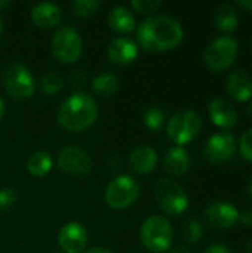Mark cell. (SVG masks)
<instances>
[{
    "instance_id": "8fae6325",
    "label": "cell",
    "mask_w": 252,
    "mask_h": 253,
    "mask_svg": "<svg viewBox=\"0 0 252 253\" xmlns=\"http://www.w3.org/2000/svg\"><path fill=\"white\" fill-rule=\"evenodd\" d=\"M236 153V138L230 132H217L209 136L202 148L203 157L211 163H224Z\"/></svg>"
},
{
    "instance_id": "277c9868",
    "label": "cell",
    "mask_w": 252,
    "mask_h": 253,
    "mask_svg": "<svg viewBox=\"0 0 252 253\" xmlns=\"http://www.w3.org/2000/svg\"><path fill=\"white\" fill-rule=\"evenodd\" d=\"M154 199L169 216H180L189 209V194L178 182L169 178H162L156 182Z\"/></svg>"
},
{
    "instance_id": "d6986e66",
    "label": "cell",
    "mask_w": 252,
    "mask_h": 253,
    "mask_svg": "<svg viewBox=\"0 0 252 253\" xmlns=\"http://www.w3.org/2000/svg\"><path fill=\"white\" fill-rule=\"evenodd\" d=\"M192 166V157L184 147H171L163 156V168L172 176H183Z\"/></svg>"
},
{
    "instance_id": "7402d4cb",
    "label": "cell",
    "mask_w": 252,
    "mask_h": 253,
    "mask_svg": "<svg viewBox=\"0 0 252 253\" xmlns=\"http://www.w3.org/2000/svg\"><path fill=\"white\" fill-rule=\"evenodd\" d=\"M52 169V157L48 151H36L27 160V170L36 178H43Z\"/></svg>"
},
{
    "instance_id": "e0dca14e",
    "label": "cell",
    "mask_w": 252,
    "mask_h": 253,
    "mask_svg": "<svg viewBox=\"0 0 252 253\" xmlns=\"http://www.w3.org/2000/svg\"><path fill=\"white\" fill-rule=\"evenodd\" d=\"M226 89L233 99L247 102L252 98V77L244 70H233L226 77Z\"/></svg>"
},
{
    "instance_id": "83f0119b",
    "label": "cell",
    "mask_w": 252,
    "mask_h": 253,
    "mask_svg": "<svg viewBox=\"0 0 252 253\" xmlns=\"http://www.w3.org/2000/svg\"><path fill=\"white\" fill-rule=\"evenodd\" d=\"M16 199H18V194L13 188H10V187L0 188V213L10 211L15 206Z\"/></svg>"
},
{
    "instance_id": "7a4b0ae2",
    "label": "cell",
    "mask_w": 252,
    "mask_h": 253,
    "mask_svg": "<svg viewBox=\"0 0 252 253\" xmlns=\"http://www.w3.org/2000/svg\"><path fill=\"white\" fill-rule=\"evenodd\" d=\"M98 119V104L95 98L77 92L65 98L56 111L58 125L67 132H83Z\"/></svg>"
},
{
    "instance_id": "1f68e13d",
    "label": "cell",
    "mask_w": 252,
    "mask_h": 253,
    "mask_svg": "<svg viewBox=\"0 0 252 253\" xmlns=\"http://www.w3.org/2000/svg\"><path fill=\"white\" fill-rule=\"evenodd\" d=\"M239 222H242L248 228H252V209H247L239 215Z\"/></svg>"
},
{
    "instance_id": "4dcf8cb0",
    "label": "cell",
    "mask_w": 252,
    "mask_h": 253,
    "mask_svg": "<svg viewBox=\"0 0 252 253\" xmlns=\"http://www.w3.org/2000/svg\"><path fill=\"white\" fill-rule=\"evenodd\" d=\"M202 253H232V249H230L227 245L215 243V245H211V246H208L206 249H203V252Z\"/></svg>"
},
{
    "instance_id": "836d02e7",
    "label": "cell",
    "mask_w": 252,
    "mask_h": 253,
    "mask_svg": "<svg viewBox=\"0 0 252 253\" xmlns=\"http://www.w3.org/2000/svg\"><path fill=\"white\" fill-rule=\"evenodd\" d=\"M238 4L247 10H251L252 12V0H238Z\"/></svg>"
},
{
    "instance_id": "cb8c5ba5",
    "label": "cell",
    "mask_w": 252,
    "mask_h": 253,
    "mask_svg": "<svg viewBox=\"0 0 252 253\" xmlns=\"http://www.w3.org/2000/svg\"><path fill=\"white\" fill-rule=\"evenodd\" d=\"M39 86L42 89V92L48 96H53L56 93H59L64 87V80L59 74L56 73H45L40 80H39Z\"/></svg>"
},
{
    "instance_id": "9c48e42d",
    "label": "cell",
    "mask_w": 252,
    "mask_h": 253,
    "mask_svg": "<svg viewBox=\"0 0 252 253\" xmlns=\"http://www.w3.org/2000/svg\"><path fill=\"white\" fill-rule=\"evenodd\" d=\"M82 37L71 27H59L50 39V50L56 61L73 64L82 55Z\"/></svg>"
},
{
    "instance_id": "ab89813d",
    "label": "cell",
    "mask_w": 252,
    "mask_h": 253,
    "mask_svg": "<svg viewBox=\"0 0 252 253\" xmlns=\"http://www.w3.org/2000/svg\"><path fill=\"white\" fill-rule=\"evenodd\" d=\"M248 194H250V199L252 200V179L251 182H250V188H248Z\"/></svg>"
},
{
    "instance_id": "60d3db41",
    "label": "cell",
    "mask_w": 252,
    "mask_h": 253,
    "mask_svg": "<svg viewBox=\"0 0 252 253\" xmlns=\"http://www.w3.org/2000/svg\"><path fill=\"white\" fill-rule=\"evenodd\" d=\"M1 34H3V22L0 19V37H1Z\"/></svg>"
},
{
    "instance_id": "8d00e7d4",
    "label": "cell",
    "mask_w": 252,
    "mask_h": 253,
    "mask_svg": "<svg viewBox=\"0 0 252 253\" xmlns=\"http://www.w3.org/2000/svg\"><path fill=\"white\" fill-rule=\"evenodd\" d=\"M9 4H10V1H9V0H0V10H1V9H4V7H6V6H9Z\"/></svg>"
},
{
    "instance_id": "f546056e",
    "label": "cell",
    "mask_w": 252,
    "mask_h": 253,
    "mask_svg": "<svg viewBox=\"0 0 252 253\" xmlns=\"http://www.w3.org/2000/svg\"><path fill=\"white\" fill-rule=\"evenodd\" d=\"M239 151L247 160L252 162V127L242 133L239 139Z\"/></svg>"
},
{
    "instance_id": "e575fe53",
    "label": "cell",
    "mask_w": 252,
    "mask_h": 253,
    "mask_svg": "<svg viewBox=\"0 0 252 253\" xmlns=\"http://www.w3.org/2000/svg\"><path fill=\"white\" fill-rule=\"evenodd\" d=\"M82 253H113L110 252L108 249H104V248H92V249H88V251H85V252Z\"/></svg>"
},
{
    "instance_id": "4316f807",
    "label": "cell",
    "mask_w": 252,
    "mask_h": 253,
    "mask_svg": "<svg viewBox=\"0 0 252 253\" xmlns=\"http://www.w3.org/2000/svg\"><path fill=\"white\" fill-rule=\"evenodd\" d=\"M100 7H101L100 0H76L71 3V9L77 16L94 15Z\"/></svg>"
},
{
    "instance_id": "4fadbf2b",
    "label": "cell",
    "mask_w": 252,
    "mask_h": 253,
    "mask_svg": "<svg viewBox=\"0 0 252 253\" xmlns=\"http://www.w3.org/2000/svg\"><path fill=\"white\" fill-rule=\"evenodd\" d=\"M58 246L64 253H82L88 246V231L77 221L67 222L58 233Z\"/></svg>"
},
{
    "instance_id": "8992f818",
    "label": "cell",
    "mask_w": 252,
    "mask_h": 253,
    "mask_svg": "<svg viewBox=\"0 0 252 253\" xmlns=\"http://www.w3.org/2000/svg\"><path fill=\"white\" fill-rule=\"evenodd\" d=\"M3 86L10 98L22 101L33 96L36 80L28 67L21 62H12L3 71Z\"/></svg>"
},
{
    "instance_id": "f1b7e54d",
    "label": "cell",
    "mask_w": 252,
    "mask_h": 253,
    "mask_svg": "<svg viewBox=\"0 0 252 253\" xmlns=\"http://www.w3.org/2000/svg\"><path fill=\"white\" fill-rule=\"evenodd\" d=\"M160 6H162V1H160V0H132V1H131V7H132L135 12L143 13V15L153 13V12H156Z\"/></svg>"
},
{
    "instance_id": "5bb4252c",
    "label": "cell",
    "mask_w": 252,
    "mask_h": 253,
    "mask_svg": "<svg viewBox=\"0 0 252 253\" xmlns=\"http://www.w3.org/2000/svg\"><path fill=\"white\" fill-rule=\"evenodd\" d=\"M107 56L114 65H128L138 56V44L128 36L116 37L107 47Z\"/></svg>"
},
{
    "instance_id": "603a6c76",
    "label": "cell",
    "mask_w": 252,
    "mask_h": 253,
    "mask_svg": "<svg viewBox=\"0 0 252 253\" xmlns=\"http://www.w3.org/2000/svg\"><path fill=\"white\" fill-rule=\"evenodd\" d=\"M214 19H215L217 27L224 33L235 31L239 24V16H238L236 10L230 4H226V3H223L217 7Z\"/></svg>"
},
{
    "instance_id": "d6a6232c",
    "label": "cell",
    "mask_w": 252,
    "mask_h": 253,
    "mask_svg": "<svg viewBox=\"0 0 252 253\" xmlns=\"http://www.w3.org/2000/svg\"><path fill=\"white\" fill-rule=\"evenodd\" d=\"M169 253H192V252H190V249H189V248H186V246H183V245H178V246H174Z\"/></svg>"
},
{
    "instance_id": "74e56055",
    "label": "cell",
    "mask_w": 252,
    "mask_h": 253,
    "mask_svg": "<svg viewBox=\"0 0 252 253\" xmlns=\"http://www.w3.org/2000/svg\"><path fill=\"white\" fill-rule=\"evenodd\" d=\"M247 113H248V116L252 119V102L248 105V108H247Z\"/></svg>"
},
{
    "instance_id": "6da1fadb",
    "label": "cell",
    "mask_w": 252,
    "mask_h": 253,
    "mask_svg": "<svg viewBox=\"0 0 252 253\" xmlns=\"http://www.w3.org/2000/svg\"><path fill=\"white\" fill-rule=\"evenodd\" d=\"M184 39V28L172 16L153 15L146 18L137 28L138 44L151 53L175 49Z\"/></svg>"
},
{
    "instance_id": "d4e9b609",
    "label": "cell",
    "mask_w": 252,
    "mask_h": 253,
    "mask_svg": "<svg viewBox=\"0 0 252 253\" xmlns=\"http://www.w3.org/2000/svg\"><path fill=\"white\" fill-rule=\"evenodd\" d=\"M183 236L186 239L187 243L190 245H196L201 242L202 236H203V227L202 224L195 219V218H189L183 222Z\"/></svg>"
},
{
    "instance_id": "f35d334b",
    "label": "cell",
    "mask_w": 252,
    "mask_h": 253,
    "mask_svg": "<svg viewBox=\"0 0 252 253\" xmlns=\"http://www.w3.org/2000/svg\"><path fill=\"white\" fill-rule=\"evenodd\" d=\"M247 253H252V240L248 243V246H247Z\"/></svg>"
},
{
    "instance_id": "9a60e30c",
    "label": "cell",
    "mask_w": 252,
    "mask_h": 253,
    "mask_svg": "<svg viewBox=\"0 0 252 253\" xmlns=\"http://www.w3.org/2000/svg\"><path fill=\"white\" fill-rule=\"evenodd\" d=\"M208 114L212 123L223 129H230L238 123V111L233 104L224 98H214L208 104Z\"/></svg>"
},
{
    "instance_id": "7c38bea8",
    "label": "cell",
    "mask_w": 252,
    "mask_h": 253,
    "mask_svg": "<svg viewBox=\"0 0 252 253\" xmlns=\"http://www.w3.org/2000/svg\"><path fill=\"white\" fill-rule=\"evenodd\" d=\"M239 215L241 212L238 211V208L224 200L212 202L205 209V221L212 228L226 230L235 227L239 222Z\"/></svg>"
},
{
    "instance_id": "ffe728a7",
    "label": "cell",
    "mask_w": 252,
    "mask_h": 253,
    "mask_svg": "<svg viewBox=\"0 0 252 253\" xmlns=\"http://www.w3.org/2000/svg\"><path fill=\"white\" fill-rule=\"evenodd\" d=\"M108 25L120 34H129L135 30V16L131 9L125 6H116L107 16Z\"/></svg>"
},
{
    "instance_id": "5b68a950",
    "label": "cell",
    "mask_w": 252,
    "mask_h": 253,
    "mask_svg": "<svg viewBox=\"0 0 252 253\" xmlns=\"http://www.w3.org/2000/svg\"><path fill=\"white\" fill-rule=\"evenodd\" d=\"M202 117L193 110H180L166 123V133L172 142L183 147L192 142L202 129Z\"/></svg>"
},
{
    "instance_id": "44dd1931",
    "label": "cell",
    "mask_w": 252,
    "mask_h": 253,
    "mask_svg": "<svg viewBox=\"0 0 252 253\" xmlns=\"http://www.w3.org/2000/svg\"><path fill=\"white\" fill-rule=\"evenodd\" d=\"M119 89H120V79L114 73L102 71L92 80V90L98 96L102 98L113 96Z\"/></svg>"
},
{
    "instance_id": "484cf974",
    "label": "cell",
    "mask_w": 252,
    "mask_h": 253,
    "mask_svg": "<svg viewBox=\"0 0 252 253\" xmlns=\"http://www.w3.org/2000/svg\"><path fill=\"white\" fill-rule=\"evenodd\" d=\"M144 125L153 130V132H157L162 126H163V122H165V113L163 110H160L159 107H150L146 110L144 113Z\"/></svg>"
},
{
    "instance_id": "ac0fdd59",
    "label": "cell",
    "mask_w": 252,
    "mask_h": 253,
    "mask_svg": "<svg viewBox=\"0 0 252 253\" xmlns=\"http://www.w3.org/2000/svg\"><path fill=\"white\" fill-rule=\"evenodd\" d=\"M31 21L40 28H53L62 21V10L55 3H37L31 9Z\"/></svg>"
},
{
    "instance_id": "d590c367",
    "label": "cell",
    "mask_w": 252,
    "mask_h": 253,
    "mask_svg": "<svg viewBox=\"0 0 252 253\" xmlns=\"http://www.w3.org/2000/svg\"><path fill=\"white\" fill-rule=\"evenodd\" d=\"M3 116H4V102H3V99L0 98V122H1V119H3Z\"/></svg>"
},
{
    "instance_id": "2e32d148",
    "label": "cell",
    "mask_w": 252,
    "mask_h": 253,
    "mask_svg": "<svg viewBox=\"0 0 252 253\" xmlns=\"http://www.w3.org/2000/svg\"><path fill=\"white\" fill-rule=\"evenodd\" d=\"M128 165L134 173L147 175L153 172L157 165V151L150 145H140L131 151Z\"/></svg>"
},
{
    "instance_id": "ba28073f",
    "label": "cell",
    "mask_w": 252,
    "mask_h": 253,
    "mask_svg": "<svg viewBox=\"0 0 252 253\" xmlns=\"http://www.w3.org/2000/svg\"><path fill=\"white\" fill-rule=\"evenodd\" d=\"M239 52V43L232 36H218L205 49L203 59L209 70L218 73L229 68Z\"/></svg>"
},
{
    "instance_id": "30bf717a",
    "label": "cell",
    "mask_w": 252,
    "mask_h": 253,
    "mask_svg": "<svg viewBox=\"0 0 252 253\" xmlns=\"http://www.w3.org/2000/svg\"><path fill=\"white\" fill-rule=\"evenodd\" d=\"M56 165L59 170L73 176V178H85L92 170V159L89 154L79 147H64L56 157Z\"/></svg>"
},
{
    "instance_id": "52a82bcc",
    "label": "cell",
    "mask_w": 252,
    "mask_h": 253,
    "mask_svg": "<svg viewBox=\"0 0 252 253\" xmlns=\"http://www.w3.org/2000/svg\"><path fill=\"white\" fill-rule=\"evenodd\" d=\"M140 193L141 188L135 178L131 175H119L107 185L104 200L111 209L120 211L132 206L138 200Z\"/></svg>"
},
{
    "instance_id": "3957f363",
    "label": "cell",
    "mask_w": 252,
    "mask_h": 253,
    "mask_svg": "<svg viewBox=\"0 0 252 253\" xmlns=\"http://www.w3.org/2000/svg\"><path fill=\"white\" fill-rule=\"evenodd\" d=\"M141 245L151 253H163L171 249L174 230L171 222L160 215L149 216L140 228Z\"/></svg>"
}]
</instances>
